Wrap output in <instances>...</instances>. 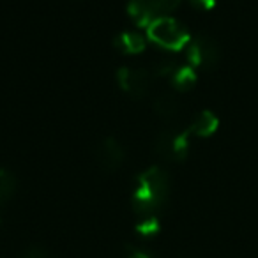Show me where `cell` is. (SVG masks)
Wrapping results in <instances>:
<instances>
[{"label":"cell","mask_w":258,"mask_h":258,"mask_svg":"<svg viewBox=\"0 0 258 258\" xmlns=\"http://www.w3.org/2000/svg\"><path fill=\"white\" fill-rule=\"evenodd\" d=\"M118 87L133 99H142L151 90L152 75L145 69L137 68H120L117 71Z\"/></svg>","instance_id":"5b68a950"},{"label":"cell","mask_w":258,"mask_h":258,"mask_svg":"<svg viewBox=\"0 0 258 258\" xmlns=\"http://www.w3.org/2000/svg\"><path fill=\"white\" fill-rule=\"evenodd\" d=\"M172 85L179 92H187L197 85V69L191 66H184V68H177L172 76Z\"/></svg>","instance_id":"8fae6325"},{"label":"cell","mask_w":258,"mask_h":258,"mask_svg":"<svg viewBox=\"0 0 258 258\" xmlns=\"http://www.w3.org/2000/svg\"><path fill=\"white\" fill-rule=\"evenodd\" d=\"M147 46V41H145L144 36H140L138 32H122L120 36H117L115 39V48H117L120 53L125 55H137L142 53Z\"/></svg>","instance_id":"ba28073f"},{"label":"cell","mask_w":258,"mask_h":258,"mask_svg":"<svg viewBox=\"0 0 258 258\" xmlns=\"http://www.w3.org/2000/svg\"><path fill=\"white\" fill-rule=\"evenodd\" d=\"M0 226H2V211H0Z\"/></svg>","instance_id":"ac0fdd59"},{"label":"cell","mask_w":258,"mask_h":258,"mask_svg":"<svg viewBox=\"0 0 258 258\" xmlns=\"http://www.w3.org/2000/svg\"><path fill=\"white\" fill-rule=\"evenodd\" d=\"M193 8L200 9V11H209L216 6V0H187Z\"/></svg>","instance_id":"2e32d148"},{"label":"cell","mask_w":258,"mask_h":258,"mask_svg":"<svg viewBox=\"0 0 258 258\" xmlns=\"http://www.w3.org/2000/svg\"><path fill=\"white\" fill-rule=\"evenodd\" d=\"M180 103L172 94H159L152 103V110L161 120H172L179 115Z\"/></svg>","instance_id":"9c48e42d"},{"label":"cell","mask_w":258,"mask_h":258,"mask_svg":"<svg viewBox=\"0 0 258 258\" xmlns=\"http://www.w3.org/2000/svg\"><path fill=\"white\" fill-rule=\"evenodd\" d=\"M96 159L97 165L103 172L113 173L117 170H120V166L124 165L125 161V151L122 147V144L117 140V138H104V140L99 142L96 151Z\"/></svg>","instance_id":"8992f818"},{"label":"cell","mask_w":258,"mask_h":258,"mask_svg":"<svg viewBox=\"0 0 258 258\" xmlns=\"http://www.w3.org/2000/svg\"><path fill=\"white\" fill-rule=\"evenodd\" d=\"M16 187H18V180L16 175L9 168H0V211L4 209L6 204L11 202V198L15 197Z\"/></svg>","instance_id":"7c38bea8"},{"label":"cell","mask_w":258,"mask_h":258,"mask_svg":"<svg viewBox=\"0 0 258 258\" xmlns=\"http://www.w3.org/2000/svg\"><path fill=\"white\" fill-rule=\"evenodd\" d=\"M219 127V118L214 111L211 110H204L195 117V120L191 122V125L187 127L193 137L198 138H209L218 131Z\"/></svg>","instance_id":"52a82bcc"},{"label":"cell","mask_w":258,"mask_h":258,"mask_svg":"<svg viewBox=\"0 0 258 258\" xmlns=\"http://www.w3.org/2000/svg\"><path fill=\"white\" fill-rule=\"evenodd\" d=\"M127 15L133 20V23H137L138 27H145V29L156 20V15L145 0H131L127 4Z\"/></svg>","instance_id":"30bf717a"},{"label":"cell","mask_w":258,"mask_h":258,"mask_svg":"<svg viewBox=\"0 0 258 258\" xmlns=\"http://www.w3.org/2000/svg\"><path fill=\"white\" fill-rule=\"evenodd\" d=\"M187 62L195 69H212L219 62V46L209 36H197L187 44Z\"/></svg>","instance_id":"277c9868"},{"label":"cell","mask_w":258,"mask_h":258,"mask_svg":"<svg viewBox=\"0 0 258 258\" xmlns=\"http://www.w3.org/2000/svg\"><path fill=\"white\" fill-rule=\"evenodd\" d=\"M147 39L161 46L163 50L179 51L189 44L191 36L186 27L180 22H177L175 18L161 16V18H156L147 27Z\"/></svg>","instance_id":"7a4b0ae2"},{"label":"cell","mask_w":258,"mask_h":258,"mask_svg":"<svg viewBox=\"0 0 258 258\" xmlns=\"http://www.w3.org/2000/svg\"><path fill=\"white\" fill-rule=\"evenodd\" d=\"M161 225H159L158 216H151V218H142V221L137 225V232L140 233L145 239H151V237L158 235Z\"/></svg>","instance_id":"5bb4252c"},{"label":"cell","mask_w":258,"mask_h":258,"mask_svg":"<svg viewBox=\"0 0 258 258\" xmlns=\"http://www.w3.org/2000/svg\"><path fill=\"white\" fill-rule=\"evenodd\" d=\"M127 258H151V256L147 253H144V251H133Z\"/></svg>","instance_id":"e0dca14e"},{"label":"cell","mask_w":258,"mask_h":258,"mask_svg":"<svg viewBox=\"0 0 258 258\" xmlns=\"http://www.w3.org/2000/svg\"><path fill=\"white\" fill-rule=\"evenodd\" d=\"M170 195V175L159 166H151L137 179V187L131 195L133 211L140 218L156 216L166 204Z\"/></svg>","instance_id":"6da1fadb"},{"label":"cell","mask_w":258,"mask_h":258,"mask_svg":"<svg viewBox=\"0 0 258 258\" xmlns=\"http://www.w3.org/2000/svg\"><path fill=\"white\" fill-rule=\"evenodd\" d=\"M145 2L152 9L156 18H161V16H170V13L179 8L182 0H145Z\"/></svg>","instance_id":"4fadbf2b"},{"label":"cell","mask_w":258,"mask_h":258,"mask_svg":"<svg viewBox=\"0 0 258 258\" xmlns=\"http://www.w3.org/2000/svg\"><path fill=\"white\" fill-rule=\"evenodd\" d=\"M191 133L189 131H182V133H177L172 129H165L158 135L154 142V151L158 152L159 158L166 159V161H184L189 154V142Z\"/></svg>","instance_id":"3957f363"},{"label":"cell","mask_w":258,"mask_h":258,"mask_svg":"<svg viewBox=\"0 0 258 258\" xmlns=\"http://www.w3.org/2000/svg\"><path fill=\"white\" fill-rule=\"evenodd\" d=\"M20 258H50V254L43 246H30L23 251V254Z\"/></svg>","instance_id":"9a60e30c"}]
</instances>
